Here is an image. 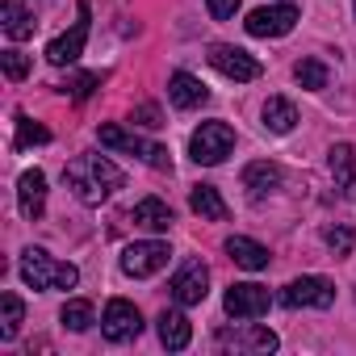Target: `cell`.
Segmentation results:
<instances>
[{"mask_svg": "<svg viewBox=\"0 0 356 356\" xmlns=\"http://www.w3.org/2000/svg\"><path fill=\"white\" fill-rule=\"evenodd\" d=\"M63 181L84 206H101L109 193H118L126 185V172L105 155H80V159H72L63 168Z\"/></svg>", "mask_w": 356, "mask_h": 356, "instance_id": "6da1fadb", "label": "cell"}, {"mask_svg": "<svg viewBox=\"0 0 356 356\" xmlns=\"http://www.w3.org/2000/svg\"><path fill=\"white\" fill-rule=\"evenodd\" d=\"M22 281L30 289H72L80 281V273H76V264L51 260L42 248H26L22 252Z\"/></svg>", "mask_w": 356, "mask_h": 356, "instance_id": "7a4b0ae2", "label": "cell"}, {"mask_svg": "<svg viewBox=\"0 0 356 356\" xmlns=\"http://www.w3.org/2000/svg\"><path fill=\"white\" fill-rule=\"evenodd\" d=\"M231 147H235V130H231L227 122H202V126L193 130V138H189V155H193L197 163H206V168L222 163V159L231 155Z\"/></svg>", "mask_w": 356, "mask_h": 356, "instance_id": "3957f363", "label": "cell"}, {"mask_svg": "<svg viewBox=\"0 0 356 356\" xmlns=\"http://www.w3.org/2000/svg\"><path fill=\"white\" fill-rule=\"evenodd\" d=\"M97 138H101L105 147H113V151L143 155V159H147L151 168H159V172H168V168H172V155H168L163 147H155V143H147V138H138V134L122 130V126H101V130H97Z\"/></svg>", "mask_w": 356, "mask_h": 356, "instance_id": "277c9868", "label": "cell"}, {"mask_svg": "<svg viewBox=\"0 0 356 356\" xmlns=\"http://www.w3.org/2000/svg\"><path fill=\"white\" fill-rule=\"evenodd\" d=\"M168 289H172V298L181 302V306H202L206 293H210V268L202 260H185L181 268H176V277H172Z\"/></svg>", "mask_w": 356, "mask_h": 356, "instance_id": "5b68a950", "label": "cell"}, {"mask_svg": "<svg viewBox=\"0 0 356 356\" xmlns=\"http://www.w3.org/2000/svg\"><path fill=\"white\" fill-rule=\"evenodd\" d=\"M210 67H218L227 80H235V84H248V80H256L264 67H260V59H252L243 47H227V42H214L210 47Z\"/></svg>", "mask_w": 356, "mask_h": 356, "instance_id": "8992f818", "label": "cell"}, {"mask_svg": "<svg viewBox=\"0 0 356 356\" xmlns=\"http://www.w3.org/2000/svg\"><path fill=\"white\" fill-rule=\"evenodd\" d=\"M281 302L285 306H310V310H327L331 302H335V285L327 281V277H298V281H289L285 289H281Z\"/></svg>", "mask_w": 356, "mask_h": 356, "instance_id": "52a82bcc", "label": "cell"}, {"mask_svg": "<svg viewBox=\"0 0 356 356\" xmlns=\"http://www.w3.org/2000/svg\"><path fill=\"white\" fill-rule=\"evenodd\" d=\"M222 306H227L231 318H260V314H268L273 298H268V289L256 285V281H235V285L227 289Z\"/></svg>", "mask_w": 356, "mask_h": 356, "instance_id": "ba28073f", "label": "cell"}, {"mask_svg": "<svg viewBox=\"0 0 356 356\" xmlns=\"http://www.w3.org/2000/svg\"><path fill=\"white\" fill-rule=\"evenodd\" d=\"M101 331H105L109 343H126V339H134V335L143 331V314H138V306L126 302V298H113V302L105 306V314H101Z\"/></svg>", "mask_w": 356, "mask_h": 356, "instance_id": "9c48e42d", "label": "cell"}, {"mask_svg": "<svg viewBox=\"0 0 356 356\" xmlns=\"http://www.w3.org/2000/svg\"><path fill=\"white\" fill-rule=\"evenodd\" d=\"M243 26H248L252 38H285V34L298 26V9H293V5H268V9L248 13Z\"/></svg>", "mask_w": 356, "mask_h": 356, "instance_id": "30bf717a", "label": "cell"}, {"mask_svg": "<svg viewBox=\"0 0 356 356\" xmlns=\"http://www.w3.org/2000/svg\"><path fill=\"white\" fill-rule=\"evenodd\" d=\"M168 243H159V239H147V243H130L126 252H122V273L126 277H155L163 264H168Z\"/></svg>", "mask_w": 356, "mask_h": 356, "instance_id": "8fae6325", "label": "cell"}, {"mask_svg": "<svg viewBox=\"0 0 356 356\" xmlns=\"http://www.w3.org/2000/svg\"><path fill=\"white\" fill-rule=\"evenodd\" d=\"M84 42H88V0H80V22L47 47V59H51L55 67H67V63H76V59L84 55Z\"/></svg>", "mask_w": 356, "mask_h": 356, "instance_id": "7c38bea8", "label": "cell"}, {"mask_svg": "<svg viewBox=\"0 0 356 356\" xmlns=\"http://www.w3.org/2000/svg\"><path fill=\"white\" fill-rule=\"evenodd\" d=\"M42 206H47V176L38 168H30L17 181V210H22V218L34 222V218H42Z\"/></svg>", "mask_w": 356, "mask_h": 356, "instance_id": "4fadbf2b", "label": "cell"}, {"mask_svg": "<svg viewBox=\"0 0 356 356\" xmlns=\"http://www.w3.org/2000/svg\"><path fill=\"white\" fill-rule=\"evenodd\" d=\"M168 101H172L176 109H197V105L210 101V88H206L197 76H189V72H176V76L168 80Z\"/></svg>", "mask_w": 356, "mask_h": 356, "instance_id": "5bb4252c", "label": "cell"}, {"mask_svg": "<svg viewBox=\"0 0 356 356\" xmlns=\"http://www.w3.org/2000/svg\"><path fill=\"white\" fill-rule=\"evenodd\" d=\"M218 343H235L243 352H273L277 348V335L268 327H256V323H243L239 331H218Z\"/></svg>", "mask_w": 356, "mask_h": 356, "instance_id": "9a60e30c", "label": "cell"}, {"mask_svg": "<svg viewBox=\"0 0 356 356\" xmlns=\"http://www.w3.org/2000/svg\"><path fill=\"white\" fill-rule=\"evenodd\" d=\"M327 163H331V176H335L339 193L356 202V151H352L348 143H335V147H331V159H327Z\"/></svg>", "mask_w": 356, "mask_h": 356, "instance_id": "2e32d148", "label": "cell"}, {"mask_svg": "<svg viewBox=\"0 0 356 356\" xmlns=\"http://www.w3.org/2000/svg\"><path fill=\"white\" fill-rule=\"evenodd\" d=\"M227 256H231L239 268H248V273L268 268V248L256 243V239H248V235H231V239H227Z\"/></svg>", "mask_w": 356, "mask_h": 356, "instance_id": "e0dca14e", "label": "cell"}, {"mask_svg": "<svg viewBox=\"0 0 356 356\" xmlns=\"http://www.w3.org/2000/svg\"><path fill=\"white\" fill-rule=\"evenodd\" d=\"M189 339H193V323H189L181 310H163V314H159V343H163L168 352L189 348Z\"/></svg>", "mask_w": 356, "mask_h": 356, "instance_id": "ac0fdd59", "label": "cell"}, {"mask_svg": "<svg viewBox=\"0 0 356 356\" xmlns=\"http://www.w3.org/2000/svg\"><path fill=\"white\" fill-rule=\"evenodd\" d=\"M277 185H281V168H277V163L256 159V163L243 168V189H248L252 197H264V193H273Z\"/></svg>", "mask_w": 356, "mask_h": 356, "instance_id": "d6986e66", "label": "cell"}, {"mask_svg": "<svg viewBox=\"0 0 356 356\" xmlns=\"http://www.w3.org/2000/svg\"><path fill=\"white\" fill-rule=\"evenodd\" d=\"M260 118H264V130H273V134H289V130L298 126V109H293L285 97H268Z\"/></svg>", "mask_w": 356, "mask_h": 356, "instance_id": "ffe728a7", "label": "cell"}, {"mask_svg": "<svg viewBox=\"0 0 356 356\" xmlns=\"http://www.w3.org/2000/svg\"><path fill=\"white\" fill-rule=\"evenodd\" d=\"M189 206H193V214H202L206 222H222V218H227V202L218 197V189H214V185H193Z\"/></svg>", "mask_w": 356, "mask_h": 356, "instance_id": "44dd1931", "label": "cell"}, {"mask_svg": "<svg viewBox=\"0 0 356 356\" xmlns=\"http://www.w3.org/2000/svg\"><path fill=\"white\" fill-rule=\"evenodd\" d=\"M134 222H138L143 231H168V227H172V206L159 202V197H143V202L134 206Z\"/></svg>", "mask_w": 356, "mask_h": 356, "instance_id": "7402d4cb", "label": "cell"}, {"mask_svg": "<svg viewBox=\"0 0 356 356\" xmlns=\"http://www.w3.org/2000/svg\"><path fill=\"white\" fill-rule=\"evenodd\" d=\"M0 17H5V34H9V38H17V42L34 34V13H30V9H22L17 0H5V5H0Z\"/></svg>", "mask_w": 356, "mask_h": 356, "instance_id": "603a6c76", "label": "cell"}, {"mask_svg": "<svg viewBox=\"0 0 356 356\" xmlns=\"http://www.w3.org/2000/svg\"><path fill=\"white\" fill-rule=\"evenodd\" d=\"M22 318H26V306L17 293H0V339H13L22 331Z\"/></svg>", "mask_w": 356, "mask_h": 356, "instance_id": "cb8c5ba5", "label": "cell"}, {"mask_svg": "<svg viewBox=\"0 0 356 356\" xmlns=\"http://www.w3.org/2000/svg\"><path fill=\"white\" fill-rule=\"evenodd\" d=\"M59 318H63V327H67V331H88V327H92V302L76 298V302H67V306H63V314H59Z\"/></svg>", "mask_w": 356, "mask_h": 356, "instance_id": "d4e9b609", "label": "cell"}, {"mask_svg": "<svg viewBox=\"0 0 356 356\" xmlns=\"http://www.w3.org/2000/svg\"><path fill=\"white\" fill-rule=\"evenodd\" d=\"M293 76H298V84H302V88H310V92L327 88V67H323L318 59H302V63L293 67Z\"/></svg>", "mask_w": 356, "mask_h": 356, "instance_id": "484cf974", "label": "cell"}, {"mask_svg": "<svg viewBox=\"0 0 356 356\" xmlns=\"http://www.w3.org/2000/svg\"><path fill=\"white\" fill-rule=\"evenodd\" d=\"M34 143H51V130L38 126V122H30V118L22 113V118H17V147H34Z\"/></svg>", "mask_w": 356, "mask_h": 356, "instance_id": "4316f807", "label": "cell"}, {"mask_svg": "<svg viewBox=\"0 0 356 356\" xmlns=\"http://www.w3.org/2000/svg\"><path fill=\"white\" fill-rule=\"evenodd\" d=\"M0 67H5L9 80H26L30 76V59L22 51H0Z\"/></svg>", "mask_w": 356, "mask_h": 356, "instance_id": "83f0119b", "label": "cell"}, {"mask_svg": "<svg viewBox=\"0 0 356 356\" xmlns=\"http://www.w3.org/2000/svg\"><path fill=\"white\" fill-rule=\"evenodd\" d=\"M352 243H356V231H352V227H331V231H327V248H331L335 256H348Z\"/></svg>", "mask_w": 356, "mask_h": 356, "instance_id": "f1b7e54d", "label": "cell"}, {"mask_svg": "<svg viewBox=\"0 0 356 356\" xmlns=\"http://www.w3.org/2000/svg\"><path fill=\"white\" fill-rule=\"evenodd\" d=\"M239 13V0H210V17L214 22H231Z\"/></svg>", "mask_w": 356, "mask_h": 356, "instance_id": "f546056e", "label": "cell"}, {"mask_svg": "<svg viewBox=\"0 0 356 356\" xmlns=\"http://www.w3.org/2000/svg\"><path fill=\"white\" fill-rule=\"evenodd\" d=\"M97 84H101V76H76V80H72V97H76V101H88Z\"/></svg>", "mask_w": 356, "mask_h": 356, "instance_id": "4dcf8cb0", "label": "cell"}, {"mask_svg": "<svg viewBox=\"0 0 356 356\" xmlns=\"http://www.w3.org/2000/svg\"><path fill=\"white\" fill-rule=\"evenodd\" d=\"M134 118H138L143 126H163V122H159V109H155V105H138V109H134Z\"/></svg>", "mask_w": 356, "mask_h": 356, "instance_id": "1f68e13d", "label": "cell"}, {"mask_svg": "<svg viewBox=\"0 0 356 356\" xmlns=\"http://www.w3.org/2000/svg\"><path fill=\"white\" fill-rule=\"evenodd\" d=\"M352 9H356V5H352Z\"/></svg>", "mask_w": 356, "mask_h": 356, "instance_id": "d6a6232c", "label": "cell"}]
</instances>
